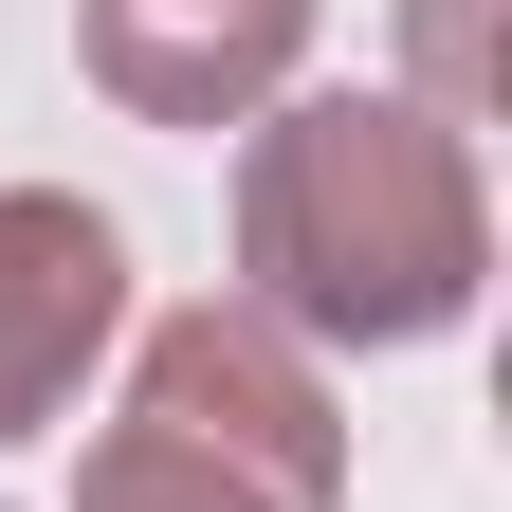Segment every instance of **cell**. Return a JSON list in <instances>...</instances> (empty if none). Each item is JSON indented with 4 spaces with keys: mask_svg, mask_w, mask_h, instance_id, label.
Returning <instances> with one entry per match:
<instances>
[{
    "mask_svg": "<svg viewBox=\"0 0 512 512\" xmlns=\"http://www.w3.org/2000/svg\"><path fill=\"white\" fill-rule=\"evenodd\" d=\"M494 275L476 147L421 92H293L238 147V311L293 348H439Z\"/></svg>",
    "mask_w": 512,
    "mask_h": 512,
    "instance_id": "cell-1",
    "label": "cell"
},
{
    "mask_svg": "<svg viewBox=\"0 0 512 512\" xmlns=\"http://www.w3.org/2000/svg\"><path fill=\"white\" fill-rule=\"evenodd\" d=\"M74 512H348V403L293 330L202 293L128 348V403L74 458Z\"/></svg>",
    "mask_w": 512,
    "mask_h": 512,
    "instance_id": "cell-2",
    "label": "cell"
},
{
    "mask_svg": "<svg viewBox=\"0 0 512 512\" xmlns=\"http://www.w3.org/2000/svg\"><path fill=\"white\" fill-rule=\"evenodd\" d=\"M110 330H128V238L74 183H0V458L92 384Z\"/></svg>",
    "mask_w": 512,
    "mask_h": 512,
    "instance_id": "cell-3",
    "label": "cell"
},
{
    "mask_svg": "<svg viewBox=\"0 0 512 512\" xmlns=\"http://www.w3.org/2000/svg\"><path fill=\"white\" fill-rule=\"evenodd\" d=\"M311 55V0H92V74L147 128H256Z\"/></svg>",
    "mask_w": 512,
    "mask_h": 512,
    "instance_id": "cell-4",
    "label": "cell"
},
{
    "mask_svg": "<svg viewBox=\"0 0 512 512\" xmlns=\"http://www.w3.org/2000/svg\"><path fill=\"white\" fill-rule=\"evenodd\" d=\"M403 19H421V110L458 128L476 110V0H403Z\"/></svg>",
    "mask_w": 512,
    "mask_h": 512,
    "instance_id": "cell-5",
    "label": "cell"
}]
</instances>
